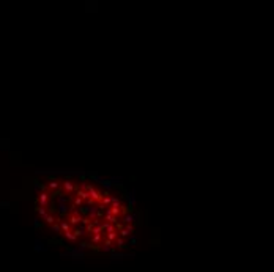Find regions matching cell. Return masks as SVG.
Here are the masks:
<instances>
[{
    "instance_id": "7402d4cb",
    "label": "cell",
    "mask_w": 274,
    "mask_h": 272,
    "mask_svg": "<svg viewBox=\"0 0 274 272\" xmlns=\"http://www.w3.org/2000/svg\"><path fill=\"white\" fill-rule=\"evenodd\" d=\"M46 223H49V225H52V223H55V217H54L52 214H46V217L43 219Z\"/></svg>"
},
{
    "instance_id": "4316f807",
    "label": "cell",
    "mask_w": 274,
    "mask_h": 272,
    "mask_svg": "<svg viewBox=\"0 0 274 272\" xmlns=\"http://www.w3.org/2000/svg\"><path fill=\"white\" fill-rule=\"evenodd\" d=\"M101 203H103L104 206H111V195H109V197H103Z\"/></svg>"
},
{
    "instance_id": "d4e9b609",
    "label": "cell",
    "mask_w": 274,
    "mask_h": 272,
    "mask_svg": "<svg viewBox=\"0 0 274 272\" xmlns=\"http://www.w3.org/2000/svg\"><path fill=\"white\" fill-rule=\"evenodd\" d=\"M123 228H125V230L128 231L129 235H134V233H135V228H134V225H129V223H126V225L123 227Z\"/></svg>"
},
{
    "instance_id": "484cf974",
    "label": "cell",
    "mask_w": 274,
    "mask_h": 272,
    "mask_svg": "<svg viewBox=\"0 0 274 272\" xmlns=\"http://www.w3.org/2000/svg\"><path fill=\"white\" fill-rule=\"evenodd\" d=\"M111 214H112L114 217H117V219H118V215L121 214V211H120V208H111Z\"/></svg>"
},
{
    "instance_id": "5bb4252c",
    "label": "cell",
    "mask_w": 274,
    "mask_h": 272,
    "mask_svg": "<svg viewBox=\"0 0 274 272\" xmlns=\"http://www.w3.org/2000/svg\"><path fill=\"white\" fill-rule=\"evenodd\" d=\"M63 236H65L68 241H70V242L73 244V246H76V244H77V238L71 233V231H66V233H63Z\"/></svg>"
},
{
    "instance_id": "9a60e30c",
    "label": "cell",
    "mask_w": 274,
    "mask_h": 272,
    "mask_svg": "<svg viewBox=\"0 0 274 272\" xmlns=\"http://www.w3.org/2000/svg\"><path fill=\"white\" fill-rule=\"evenodd\" d=\"M76 195H77L79 198H82L84 201H87V200L90 198V195H88L87 190H80V189H77V190H76Z\"/></svg>"
},
{
    "instance_id": "2e32d148",
    "label": "cell",
    "mask_w": 274,
    "mask_h": 272,
    "mask_svg": "<svg viewBox=\"0 0 274 272\" xmlns=\"http://www.w3.org/2000/svg\"><path fill=\"white\" fill-rule=\"evenodd\" d=\"M111 208H121V200L111 195Z\"/></svg>"
},
{
    "instance_id": "44dd1931",
    "label": "cell",
    "mask_w": 274,
    "mask_h": 272,
    "mask_svg": "<svg viewBox=\"0 0 274 272\" xmlns=\"http://www.w3.org/2000/svg\"><path fill=\"white\" fill-rule=\"evenodd\" d=\"M70 198L73 200V205H74L76 208H80V206H84V200H82V198H79V197H76V198L70 197Z\"/></svg>"
},
{
    "instance_id": "d6986e66",
    "label": "cell",
    "mask_w": 274,
    "mask_h": 272,
    "mask_svg": "<svg viewBox=\"0 0 274 272\" xmlns=\"http://www.w3.org/2000/svg\"><path fill=\"white\" fill-rule=\"evenodd\" d=\"M55 201H57V205H65V203H68V197L62 192V194L55 198Z\"/></svg>"
},
{
    "instance_id": "30bf717a",
    "label": "cell",
    "mask_w": 274,
    "mask_h": 272,
    "mask_svg": "<svg viewBox=\"0 0 274 272\" xmlns=\"http://www.w3.org/2000/svg\"><path fill=\"white\" fill-rule=\"evenodd\" d=\"M121 223H123V225H126V223L134 225V214L131 212V214H125V215H121Z\"/></svg>"
},
{
    "instance_id": "cb8c5ba5",
    "label": "cell",
    "mask_w": 274,
    "mask_h": 272,
    "mask_svg": "<svg viewBox=\"0 0 274 272\" xmlns=\"http://www.w3.org/2000/svg\"><path fill=\"white\" fill-rule=\"evenodd\" d=\"M50 230H52V231H55V233H57V235H63V233H62V230H60V225H58L57 222L50 225Z\"/></svg>"
},
{
    "instance_id": "4fadbf2b",
    "label": "cell",
    "mask_w": 274,
    "mask_h": 272,
    "mask_svg": "<svg viewBox=\"0 0 274 272\" xmlns=\"http://www.w3.org/2000/svg\"><path fill=\"white\" fill-rule=\"evenodd\" d=\"M101 186L104 187L106 192H111V190L114 189V186H112V183H111V181H109V178H104V179L101 181Z\"/></svg>"
},
{
    "instance_id": "7c38bea8",
    "label": "cell",
    "mask_w": 274,
    "mask_h": 272,
    "mask_svg": "<svg viewBox=\"0 0 274 272\" xmlns=\"http://www.w3.org/2000/svg\"><path fill=\"white\" fill-rule=\"evenodd\" d=\"M35 211H36L38 217H41V220H43L44 217H46V214H47V209H46V208H43V206H38V205L35 206Z\"/></svg>"
},
{
    "instance_id": "e0dca14e",
    "label": "cell",
    "mask_w": 274,
    "mask_h": 272,
    "mask_svg": "<svg viewBox=\"0 0 274 272\" xmlns=\"http://www.w3.org/2000/svg\"><path fill=\"white\" fill-rule=\"evenodd\" d=\"M33 228H35L36 231H39V230L44 228V223L39 220V217H35V219H33Z\"/></svg>"
},
{
    "instance_id": "52a82bcc",
    "label": "cell",
    "mask_w": 274,
    "mask_h": 272,
    "mask_svg": "<svg viewBox=\"0 0 274 272\" xmlns=\"http://www.w3.org/2000/svg\"><path fill=\"white\" fill-rule=\"evenodd\" d=\"M33 186H35V192H36V195H38L39 192H47L46 184H41L36 178H33Z\"/></svg>"
},
{
    "instance_id": "9c48e42d",
    "label": "cell",
    "mask_w": 274,
    "mask_h": 272,
    "mask_svg": "<svg viewBox=\"0 0 274 272\" xmlns=\"http://www.w3.org/2000/svg\"><path fill=\"white\" fill-rule=\"evenodd\" d=\"M71 233H73V235L79 239L80 236H85V227H84V225H79V227H76V228L71 231Z\"/></svg>"
},
{
    "instance_id": "3957f363",
    "label": "cell",
    "mask_w": 274,
    "mask_h": 272,
    "mask_svg": "<svg viewBox=\"0 0 274 272\" xmlns=\"http://www.w3.org/2000/svg\"><path fill=\"white\" fill-rule=\"evenodd\" d=\"M120 194H121V198H125V200L128 201V206H129V208H132V209H134V208L137 206L135 190H134V189L131 190V192H128V190H126V192H120Z\"/></svg>"
},
{
    "instance_id": "5b68a950",
    "label": "cell",
    "mask_w": 274,
    "mask_h": 272,
    "mask_svg": "<svg viewBox=\"0 0 274 272\" xmlns=\"http://www.w3.org/2000/svg\"><path fill=\"white\" fill-rule=\"evenodd\" d=\"M87 219L88 220H95L98 219V206H88V212H87Z\"/></svg>"
},
{
    "instance_id": "f546056e",
    "label": "cell",
    "mask_w": 274,
    "mask_h": 272,
    "mask_svg": "<svg viewBox=\"0 0 274 272\" xmlns=\"http://www.w3.org/2000/svg\"><path fill=\"white\" fill-rule=\"evenodd\" d=\"M87 186H88V184H87V183H82V184H80V187H79V189H80V190H87Z\"/></svg>"
},
{
    "instance_id": "8fae6325",
    "label": "cell",
    "mask_w": 274,
    "mask_h": 272,
    "mask_svg": "<svg viewBox=\"0 0 274 272\" xmlns=\"http://www.w3.org/2000/svg\"><path fill=\"white\" fill-rule=\"evenodd\" d=\"M68 223L70 225H73V227H77L79 223H80V220H82V215H73V214H70V217H68Z\"/></svg>"
},
{
    "instance_id": "83f0119b",
    "label": "cell",
    "mask_w": 274,
    "mask_h": 272,
    "mask_svg": "<svg viewBox=\"0 0 274 272\" xmlns=\"http://www.w3.org/2000/svg\"><path fill=\"white\" fill-rule=\"evenodd\" d=\"M95 228V225H93V222H90L87 227H85V233H91V230Z\"/></svg>"
},
{
    "instance_id": "ffe728a7",
    "label": "cell",
    "mask_w": 274,
    "mask_h": 272,
    "mask_svg": "<svg viewBox=\"0 0 274 272\" xmlns=\"http://www.w3.org/2000/svg\"><path fill=\"white\" fill-rule=\"evenodd\" d=\"M46 187H47V192H49V190H58V189H60V183L52 181V183H49Z\"/></svg>"
},
{
    "instance_id": "6da1fadb",
    "label": "cell",
    "mask_w": 274,
    "mask_h": 272,
    "mask_svg": "<svg viewBox=\"0 0 274 272\" xmlns=\"http://www.w3.org/2000/svg\"><path fill=\"white\" fill-rule=\"evenodd\" d=\"M126 258H129V260H134L135 258V253L134 252H112V253H109V260H111V263H123V260H126Z\"/></svg>"
},
{
    "instance_id": "277c9868",
    "label": "cell",
    "mask_w": 274,
    "mask_h": 272,
    "mask_svg": "<svg viewBox=\"0 0 274 272\" xmlns=\"http://www.w3.org/2000/svg\"><path fill=\"white\" fill-rule=\"evenodd\" d=\"M55 209H57V214H58L60 219L70 214V206H68V203H65V205H55Z\"/></svg>"
},
{
    "instance_id": "7a4b0ae2",
    "label": "cell",
    "mask_w": 274,
    "mask_h": 272,
    "mask_svg": "<svg viewBox=\"0 0 274 272\" xmlns=\"http://www.w3.org/2000/svg\"><path fill=\"white\" fill-rule=\"evenodd\" d=\"M35 203L38 206H43V208H49L52 203H54V200H50L49 198V195H47V192H39L38 194V197L35 198Z\"/></svg>"
},
{
    "instance_id": "603a6c76",
    "label": "cell",
    "mask_w": 274,
    "mask_h": 272,
    "mask_svg": "<svg viewBox=\"0 0 274 272\" xmlns=\"http://www.w3.org/2000/svg\"><path fill=\"white\" fill-rule=\"evenodd\" d=\"M104 238H106L107 241L114 242V241H117V238H118V236H117V231H114V233H107V235H106Z\"/></svg>"
},
{
    "instance_id": "f1b7e54d",
    "label": "cell",
    "mask_w": 274,
    "mask_h": 272,
    "mask_svg": "<svg viewBox=\"0 0 274 272\" xmlns=\"http://www.w3.org/2000/svg\"><path fill=\"white\" fill-rule=\"evenodd\" d=\"M114 227H115V231H117V230H118V231H120V230H123V227H125V225H123V223H121V222H117V223H115V225H114Z\"/></svg>"
},
{
    "instance_id": "ba28073f",
    "label": "cell",
    "mask_w": 274,
    "mask_h": 272,
    "mask_svg": "<svg viewBox=\"0 0 274 272\" xmlns=\"http://www.w3.org/2000/svg\"><path fill=\"white\" fill-rule=\"evenodd\" d=\"M139 238H140V235H139V230H135V233H134V235H131V236L128 238V247H131V246H135V244H137V241H139Z\"/></svg>"
},
{
    "instance_id": "ac0fdd59",
    "label": "cell",
    "mask_w": 274,
    "mask_h": 272,
    "mask_svg": "<svg viewBox=\"0 0 274 272\" xmlns=\"http://www.w3.org/2000/svg\"><path fill=\"white\" fill-rule=\"evenodd\" d=\"M103 235H91L90 236V242L91 244H99V242H103Z\"/></svg>"
},
{
    "instance_id": "8992f818",
    "label": "cell",
    "mask_w": 274,
    "mask_h": 272,
    "mask_svg": "<svg viewBox=\"0 0 274 272\" xmlns=\"http://www.w3.org/2000/svg\"><path fill=\"white\" fill-rule=\"evenodd\" d=\"M33 252L35 253H41V252H47V247L44 246L41 239H35V247H33Z\"/></svg>"
}]
</instances>
